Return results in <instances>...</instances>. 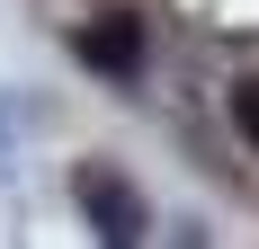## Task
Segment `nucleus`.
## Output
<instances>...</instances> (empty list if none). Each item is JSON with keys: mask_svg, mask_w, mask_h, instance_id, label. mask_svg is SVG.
<instances>
[{"mask_svg": "<svg viewBox=\"0 0 259 249\" xmlns=\"http://www.w3.org/2000/svg\"><path fill=\"white\" fill-rule=\"evenodd\" d=\"M233 125H241V143L259 151V72H250V80H233Z\"/></svg>", "mask_w": 259, "mask_h": 249, "instance_id": "obj_3", "label": "nucleus"}, {"mask_svg": "<svg viewBox=\"0 0 259 249\" xmlns=\"http://www.w3.org/2000/svg\"><path fill=\"white\" fill-rule=\"evenodd\" d=\"M80 63L107 72V80H134L143 72V18L134 9H99V18L80 27Z\"/></svg>", "mask_w": 259, "mask_h": 249, "instance_id": "obj_1", "label": "nucleus"}, {"mask_svg": "<svg viewBox=\"0 0 259 249\" xmlns=\"http://www.w3.org/2000/svg\"><path fill=\"white\" fill-rule=\"evenodd\" d=\"M80 205H90L99 240H143V205H134V187L116 169H80Z\"/></svg>", "mask_w": 259, "mask_h": 249, "instance_id": "obj_2", "label": "nucleus"}]
</instances>
